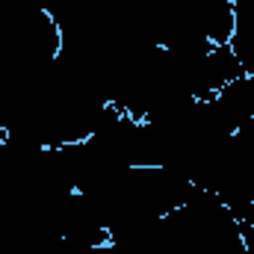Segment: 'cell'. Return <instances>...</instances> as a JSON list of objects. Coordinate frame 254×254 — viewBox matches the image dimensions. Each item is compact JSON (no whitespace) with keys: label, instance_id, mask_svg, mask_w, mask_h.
<instances>
[{"label":"cell","instance_id":"cell-1","mask_svg":"<svg viewBox=\"0 0 254 254\" xmlns=\"http://www.w3.org/2000/svg\"><path fill=\"white\" fill-rule=\"evenodd\" d=\"M184 9L192 27L210 45H231L240 24L237 0H184Z\"/></svg>","mask_w":254,"mask_h":254}]
</instances>
